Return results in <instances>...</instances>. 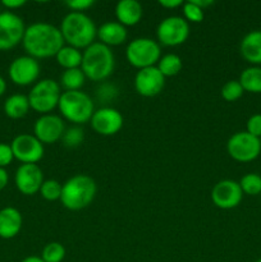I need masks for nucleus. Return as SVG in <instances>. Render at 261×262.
I'll use <instances>...</instances> for the list:
<instances>
[{
    "label": "nucleus",
    "mask_w": 261,
    "mask_h": 262,
    "mask_svg": "<svg viewBox=\"0 0 261 262\" xmlns=\"http://www.w3.org/2000/svg\"><path fill=\"white\" fill-rule=\"evenodd\" d=\"M22 43L28 55L35 59H45L55 56L64 46V40L56 26L36 22L26 27Z\"/></svg>",
    "instance_id": "obj_1"
},
{
    "label": "nucleus",
    "mask_w": 261,
    "mask_h": 262,
    "mask_svg": "<svg viewBox=\"0 0 261 262\" xmlns=\"http://www.w3.org/2000/svg\"><path fill=\"white\" fill-rule=\"evenodd\" d=\"M60 32L64 43L73 48L87 49L97 37V27L86 13L69 12L60 23Z\"/></svg>",
    "instance_id": "obj_2"
},
{
    "label": "nucleus",
    "mask_w": 261,
    "mask_h": 262,
    "mask_svg": "<svg viewBox=\"0 0 261 262\" xmlns=\"http://www.w3.org/2000/svg\"><path fill=\"white\" fill-rule=\"evenodd\" d=\"M114 68L115 58L109 46L97 41L82 51L81 69L90 81H105L112 76Z\"/></svg>",
    "instance_id": "obj_3"
},
{
    "label": "nucleus",
    "mask_w": 261,
    "mask_h": 262,
    "mask_svg": "<svg viewBox=\"0 0 261 262\" xmlns=\"http://www.w3.org/2000/svg\"><path fill=\"white\" fill-rule=\"evenodd\" d=\"M96 191V183L91 177L86 174H76L61 187L60 202L71 211L83 210L94 201Z\"/></svg>",
    "instance_id": "obj_4"
},
{
    "label": "nucleus",
    "mask_w": 261,
    "mask_h": 262,
    "mask_svg": "<svg viewBox=\"0 0 261 262\" xmlns=\"http://www.w3.org/2000/svg\"><path fill=\"white\" fill-rule=\"evenodd\" d=\"M58 107L60 114L76 125L89 123L95 112L94 101L83 91L61 92Z\"/></svg>",
    "instance_id": "obj_5"
},
{
    "label": "nucleus",
    "mask_w": 261,
    "mask_h": 262,
    "mask_svg": "<svg viewBox=\"0 0 261 262\" xmlns=\"http://www.w3.org/2000/svg\"><path fill=\"white\" fill-rule=\"evenodd\" d=\"M60 96V84L55 79L46 78L36 82L27 97L31 109L45 115L58 107Z\"/></svg>",
    "instance_id": "obj_6"
},
{
    "label": "nucleus",
    "mask_w": 261,
    "mask_h": 262,
    "mask_svg": "<svg viewBox=\"0 0 261 262\" xmlns=\"http://www.w3.org/2000/svg\"><path fill=\"white\" fill-rule=\"evenodd\" d=\"M128 63L140 69L155 67L161 58V48L158 41L148 37H138L130 41L125 49Z\"/></svg>",
    "instance_id": "obj_7"
},
{
    "label": "nucleus",
    "mask_w": 261,
    "mask_h": 262,
    "mask_svg": "<svg viewBox=\"0 0 261 262\" xmlns=\"http://www.w3.org/2000/svg\"><path fill=\"white\" fill-rule=\"evenodd\" d=\"M227 151L233 160L238 163H250L260 155V138L250 135L246 130L237 132L228 140Z\"/></svg>",
    "instance_id": "obj_8"
},
{
    "label": "nucleus",
    "mask_w": 261,
    "mask_h": 262,
    "mask_svg": "<svg viewBox=\"0 0 261 262\" xmlns=\"http://www.w3.org/2000/svg\"><path fill=\"white\" fill-rule=\"evenodd\" d=\"M158 42L164 46H179L189 36V23L179 15L166 17L156 28Z\"/></svg>",
    "instance_id": "obj_9"
},
{
    "label": "nucleus",
    "mask_w": 261,
    "mask_h": 262,
    "mask_svg": "<svg viewBox=\"0 0 261 262\" xmlns=\"http://www.w3.org/2000/svg\"><path fill=\"white\" fill-rule=\"evenodd\" d=\"M26 26L22 18L15 13H0V50L7 51L22 42Z\"/></svg>",
    "instance_id": "obj_10"
},
{
    "label": "nucleus",
    "mask_w": 261,
    "mask_h": 262,
    "mask_svg": "<svg viewBox=\"0 0 261 262\" xmlns=\"http://www.w3.org/2000/svg\"><path fill=\"white\" fill-rule=\"evenodd\" d=\"M14 159L22 164H37L44 158V145L33 135H18L10 143Z\"/></svg>",
    "instance_id": "obj_11"
},
{
    "label": "nucleus",
    "mask_w": 261,
    "mask_h": 262,
    "mask_svg": "<svg viewBox=\"0 0 261 262\" xmlns=\"http://www.w3.org/2000/svg\"><path fill=\"white\" fill-rule=\"evenodd\" d=\"M40 64L37 59L30 55L18 56L10 63L8 73H9L10 81L17 86H30L36 83L38 76H40Z\"/></svg>",
    "instance_id": "obj_12"
},
{
    "label": "nucleus",
    "mask_w": 261,
    "mask_h": 262,
    "mask_svg": "<svg viewBox=\"0 0 261 262\" xmlns=\"http://www.w3.org/2000/svg\"><path fill=\"white\" fill-rule=\"evenodd\" d=\"M66 129L64 120L59 115L45 114L36 119L33 124V136L42 145H53L61 140Z\"/></svg>",
    "instance_id": "obj_13"
},
{
    "label": "nucleus",
    "mask_w": 261,
    "mask_h": 262,
    "mask_svg": "<svg viewBox=\"0 0 261 262\" xmlns=\"http://www.w3.org/2000/svg\"><path fill=\"white\" fill-rule=\"evenodd\" d=\"M90 123H91L92 129L97 135L109 137V136L117 135L122 129L124 120H123V115L120 114L119 110L110 106H104L95 110Z\"/></svg>",
    "instance_id": "obj_14"
},
{
    "label": "nucleus",
    "mask_w": 261,
    "mask_h": 262,
    "mask_svg": "<svg viewBox=\"0 0 261 262\" xmlns=\"http://www.w3.org/2000/svg\"><path fill=\"white\" fill-rule=\"evenodd\" d=\"M242 199L243 192L240 183L232 179H223L212 187V204L222 210L234 209L241 204Z\"/></svg>",
    "instance_id": "obj_15"
},
{
    "label": "nucleus",
    "mask_w": 261,
    "mask_h": 262,
    "mask_svg": "<svg viewBox=\"0 0 261 262\" xmlns=\"http://www.w3.org/2000/svg\"><path fill=\"white\" fill-rule=\"evenodd\" d=\"M14 183L25 196H33L40 192L44 183V173L37 164H20L15 170Z\"/></svg>",
    "instance_id": "obj_16"
},
{
    "label": "nucleus",
    "mask_w": 261,
    "mask_h": 262,
    "mask_svg": "<svg viewBox=\"0 0 261 262\" xmlns=\"http://www.w3.org/2000/svg\"><path fill=\"white\" fill-rule=\"evenodd\" d=\"M165 86V77L158 67L140 69L135 76V90L143 97H154L160 94Z\"/></svg>",
    "instance_id": "obj_17"
},
{
    "label": "nucleus",
    "mask_w": 261,
    "mask_h": 262,
    "mask_svg": "<svg viewBox=\"0 0 261 262\" xmlns=\"http://www.w3.org/2000/svg\"><path fill=\"white\" fill-rule=\"evenodd\" d=\"M23 225V217L19 210L8 206L0 210V238L12 239L19 234Z\"/></svg>",
    "instance_id": "obj_18"
},
{
    "label": "nucleus",
    "mask_w": 261,
    "mask_h": 262,
    "mask_svg": "<svg viewBox=\"0 0 261 262\" xmlns=\"http://www.w3.org/2000/svg\"><path fill=\"white\" fill-rule=\"evenodd\" d=\"M128 32L127 28L123 25H120L117 20H110V22H105L97 28V38L99 42L104 43V45L109 46H118L122 45L127 41Z\"/></svg>",
    "instance_id": "obj_19"
},
{
    "label": "nucleus",
    "mask_w": 261,
    "mask_h": 262,
    "mask_svg": "<svg viewBox=\"0 0 261 262\" xmlns=\"http://www.w3.org/2000/svg\"><path fill=\"white\" fill-rule=\"evenodd\" d=\"M143 9L137 0H120L115 5V18L117 22L127 26H136L142 19Z\"/></svg>",
    "instance_id": "obj_20"
},
{
    "label": "nucleus",
    "mask_w": 261,
    "mask_h": 262,
    "mask_svg": "<svg viewBox=\"0 0 261 262\" xmlns=\"http://www.w3.org/2000/svg\"><path fill=\"white\" fill-rule=\"evenodd\" d=\"M241 55L252 66H261V30L248 32L240 45Z\"/></svg>",
    "instance_id": "obj_21"
},
{
    "label": "nucleus",
    "mask_w": 261,
    "mask_h": 262,
    "mask_svg": "<svg viewBox=\"0 0 261 262\" xmlns=\"http://www.w3.org/2000/svg\"><path fill=\"white\" fill-rule=\"evenodd\" d=\"M30 101L26 95L15 94L8 97L4 102V113L10 119H20L30 112Z\"/></svg>",
    "instance_id": "obj_22"
},
{
    "label": "nucleus",
    "mask_w": 261,
    "mask_h": 262,
    "mask_svg": "<svg viewBox=\"0 0 261 262\" xmlns=\"http://www.w3.org/2000/svg\"><path fill=\"white\" fill-rule=\"evenodd\" d=\"M55 59L59 66L64 68V71L66 69L81 68L82 51L79 49L73 48V46L64 45L55 55Z\"/></svg>",
    "instance_id": "obj_23"
},
{
    "label": "nucleus",
    "mask_w": 261,
    "mask_h": 262,
    "mask_svg": "<svg viewBox=\"0 0 261 262\" xmlns=\"http://www.w3.org/2000/svg\"><path fill=\"white\" fill-rule=\"evenodd\" d=\"M243 90L251 94H261V67L252 66L246 68L240 76Z\"/></svg>",
    "instance_id": "obj_24"
},
{
    "label": "nucleus",
    "mask_w": 261,
    "mask_h": 262,
    "mask_svg": "<svg viewBox=\"0 0 261 262\" xmlns=\"http://www.w3.org/2000/svg\"><path fill=\"white\" fill-rule=\"evenodd\" d=\"M86 79V76L81 68L66 69L60 77V84L66 91H81Z\"/></svg>",
    "instance_id": "obj_25"
},
{
    "label": "nucleus",
    "mask_w": 261,
    "mask_h": 262,
    "mask_svg": "<svg viewBox=\"0 0 261 262\" xmlns=\"http://www.w3.org/2000/svg\"><path fill=\"white\" fill-rule=\"evenodd\" d=\"M156 67L166 78V77L177 76L183 68V61H182L181 56L177 54H165L161 56Z\"/></svg>",
    "instance_id": "obj_26"
},
{
    "label": "nucleus",
    "mask_w": 261,
    "mask_h": 262,
    "mask_svg": "<svg viewBox=\"0 0 261 262\" xmlns=\"http://www.w3.org/2000/svg\"><path fill=\"white\" fill-rule=\"evenodd\" d=\"M241 189L245 194L248 196H257L261 193V176L256 173H248L241 178L238 182Z\"/></svg>",
    "instance_id": "obj_27"
},
{
    "label": "nucleus",
    "mask_w": 261,
    "mask_h": 262,
    "mask_svg": "<svg viewBox=\"0 0 261 262\" xmlns=\"http://www.w3.org/2000/svg\"><path fill=\"white\" fill-rule=\"evenodd\" d=\"M64 257H66V248L59 242L48 243L41 253L44 262H61Z\"/></svg>",
    "instance_id": "obj_28"
},
{
    "label": "nucleus",
    "mask_w": 261,
    "mask_h": 262,
    "mask_svg": "<svg viewBox=\"0 0 261 262\" xmlns=\"http://www.w3.org/2000/svg\"><path fill=\"white\" fill-rule=\"evenodd\" d=\"M61 187L63 184L59 183L55 179H48V181H44L42 186L40 188V194L44 200L46 201H58L61 197Z\"/></svg>",
    "instance_id": "obj_29"
},
{
    "label": "nucleus",
    "mask_w": 261,
    "mask_h": 262,
    "mask_svg": "<svg viewBox=\"0 0 261 262\" xmlns=\"http://www.w3.org/2000/svg\"><path fill=\"white\" fill-rule=\"evenodd\" d=\"M84 140V133L79 125H73L71 128H67L64 132L63 137H61V142L66 147L68 148H76L82 145Z\"/></svg>",
    "instance_id": "obj_30"
},
{
    "label": "nucleus",
    "mask_w": 261,
    "mask_h": 262,
    "mask_svg": "<svg viewBox=\"0 0 261 262\" xmlns=\"http://www.w3.org/2000/svg\"><path fill=\"white\" fill-rule=\"evenodd\" d=\"M245 92L242 84L240 83V81H235V79H232V81H228L224 86L222 87V97L228 102H234L237 101L238 99H241Z\"/></svg>",
    "instance_id": "obj_31"
},
{
    "label": "nucleus",
    "mask_w": 261,
    "mask_h": 262,
    "mask_svg": "<svg viewBox=\"0 0 261 262\" xmlns=\"http://www.w3.org/2000/svg\"><path fill=\"white\" fill-rule=\"evenodd\" d=\"M182 9H183V18L188 23H201L204 20L205 10L194 4L192 0L183 3Z\"/></svg>",
    "instance_id": "obj_32"
},
{
    "label": "nucleus",
    "mask_w": 261,
    "mask_h": 262,
    "mask_svg": "<svg viewBox=\"0 0 261 262\" xmlns=\"http://www.w3.org/2000/svg\"><path fill=\"white\" fill-rule=\"evenodd\" d=\"M117 94H118L117 87L112 83H101L99 89L96 90L97 99L104 101V104L114 100L115 96H117Z\"/></svg>",
    "instance_id": "obj_33"
},
{
    "label": "nucleus",
    "mask_w": 261,
    "mask_h": 262,
    "mask_svg": "<svg viewBox=\"0 0 261 262\" xmlns=\"http://www.w3.org/2000/svg\"><path fill=\"white\" fill-rule=\"evenodd\" d=\"M246 132L255 137L261 138V114H253L248 118L247 124H246Z\"/></svg>",
    "instance_id": "obj_34"
},
{
    "label": "nucleus",
    "mask_w": 261,
    "mask_h": 262,
    "mask_svg": "<svg viewBox=\"0 0 261 262\" xmlns=\"http://www.w3.org/2000/svg\"><path fill=\"white\" fill-rule=\"evenodd\" d=\"M13 160H14V155H13L10 145L0 143V168L5 169V166L10 165Z\"/></svg>",
    "instance_id": "obj_35"
},
{
    "label": "nucleus",
    "mask_w": 261,
    "mask_h": 262,
    "mask_svg": "<svg viewBox=\"0 0 261 262\" xmlns=\"http://www.w3.org/2000/svg\"><path fill=\"white\" fill-rule=\"evenodd\" d=\"M66 4L72 12L84 13V10L90 9L95 4V2L94 0H69Z\"/></svg>",
    "instance_id": "obj_36"
},
{
    "label": "nucleus",
    "mask_w": 261,
    "mask_h": 262,
    "mask_svg": "<svg viewBox=\"0 0 261 262\" xmlns=\"http://www.w3.org/2000/svg\"><path fill=\"white\" fill-rule=\"evenodd\" d=\"M2 4L4 5L7 9L10 10H14V9H18V8L23 7V5L26 4L25 0H3Z\"/></svg>",
    "instance_id": "obj_37"
},
{
    "label": "nucleus",
    "mask_w": 261,
    "mask_h": 262,
    "mask_svg": "<svg viewBox=\"0 0 261 262\" xmlns=\"http://www.w3.org/2000/svg\"><path fill=\"white\" fill-rule=\"evenodd\" d=\"M159 5H161L163 8H166V9H176V8L182 7L183 2L182 0H160Z\"/></svg>",
    "instance_id": "obj_38"
},
{
    "label": "nucleus",
    "mask_w": 261,
    "mask_h": 262,
    "mask_svg": "<svg viewBox=\"0 0 261 262\" xmlns=\"http://www.w3.org/2000/svg\"><path fill=\"white\" fill-rule=\"evenodd\" d=\"M8 182H9V176H8V171L4 168H0V191L7 187Z\"/></svg>",
    "instance_id": "obj_39"
},
{
    "label": "nucleus",
    "mask_w": 261,
    "mask_h": 262,
    "mask_svg": "<svg viewBox=\"0 0 261 262\" xmlns=\"http://www.w3.org/2000/svg\"><path fill=\"white\" fill-rule=\"evenodd\" d=\"M192 2H193L196 5H199V7L204 10L206 9V8L214 5V2H212V0H192Z\"/></svg>",
    "instance_id": "obj_40"
},
{
    "label": "nucleus",
    "mask_w": 261,
    "mask_h": 262,
    "mask_svg": "<svg viewBox=\"0 0 261 262\" xmlns=\"http://www.w3.org/2000/svg\"><path fill=\"white\" fill-rule=\"evenodd\" d=\"M5 90H7V82H5V79L0 76V97L4 95Z\"/></svg>",
    "instance_id": "obj_41"
},
{
    "label": "nucleus",
    "mask_w": 261,
    "mask_h": 262,
    "mask_svg": "<svg viewBox=\"0 0 261 262\" xmlns=\"http://www.w3.org/2000/svg\"><path fill=\"white\" fill-rule=\"evenodd\" d=\"M22 262H44V260L41 257H38V256H28Z\"/></svg>",
    "instance_id": "obj_42"
},
{
    "label": "nucleus",
    "mask_w": 261,
    "mask_h": 262,
    "mask_svg": "<svg viewBox=\"0 0 261 262\" xmlns=\"http://www.w3.org/2000/svg\"><path fill=\"white\" fill-rule=\"evenodd\" d=\"M256 262H261V258H258V260H257V261H256Z\"/></svg>",
    "instance_id": "obj_43"
},
{
    "label": "nucleus",
    "mask_w": 261,
    "mask_h": 262,
    "mask_svg": "<svg viewBox=\"0 0 261 262\" xmlns=\"http://www.w3.org/2000/svg\"><path fill=\"white\" fill-rule=\"evenodd\" d=\"M260 142H261V138H260Z\"/></svg>",
    "instance_id": "obj_44"
}]
</instances>
